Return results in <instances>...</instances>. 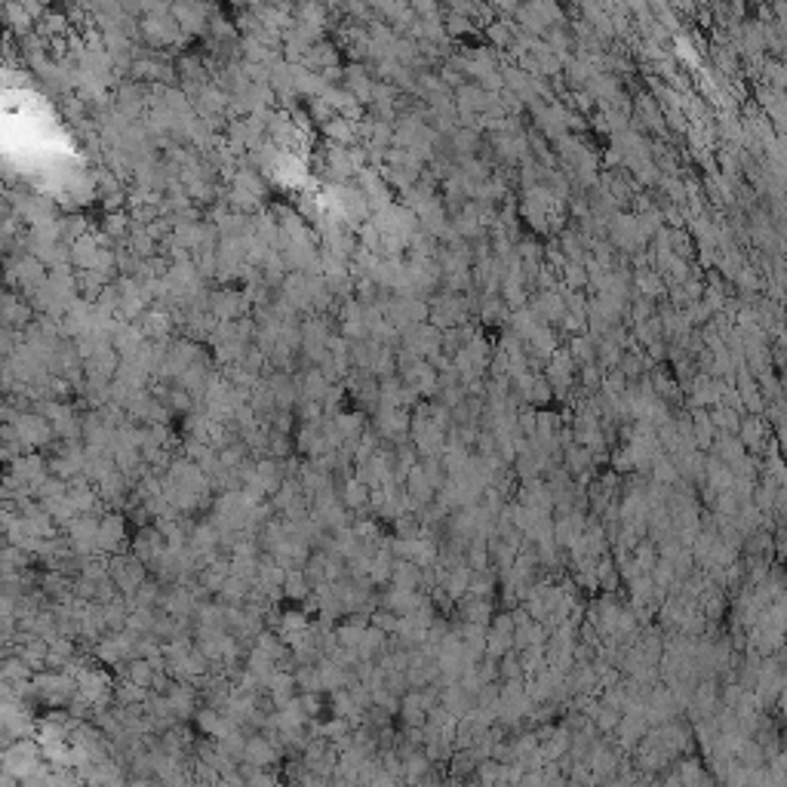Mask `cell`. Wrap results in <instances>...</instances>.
Masks as SVG:
<instances>
[{
    "label": "cell",
    "instance_id": "cell-1",
    "mask_svg": "<svg viewBox=\"0 0 787 787\" xmlns=\"http://www.w3.org/2000/svg\"><path fill=\"white\" fill-rule=\"evenodd\" d=\"M0 766H4V769L22 784V781H28L31 775H37L47 763H44V754H40L34 738H16L10 748L4 751V757H0Z\"/></svg>",
    "mask_w": 787,
    "mask_h": 787
},
{
    "label": "cell",
    "instance_id": "cell-2",
    "mask_svg": "<svg viewBox=\"0 0 787 787\" xmlns=\"http://www.w3.org/2000/svg\"><path fill=\"white\" fill-rule=\"evenodd\" d=\"M111 575H114V582L123 588V591H130V588H136L139 582H142V566L136 563V560H117L114 563V569H111Z\"/></svg>",
    "mask_w": 787,
    "mask_h": 787
}]
</instances>
